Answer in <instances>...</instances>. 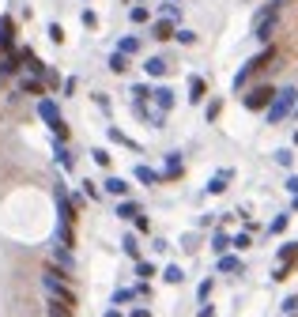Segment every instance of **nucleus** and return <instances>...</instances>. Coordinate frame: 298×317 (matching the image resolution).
I'll return each instance as SVG.
<instances>
[{
	"mask_svg": "<svg viewBox=\"0 0 298 317\" xmlns=\"http://www.w3.org/2000/svg\"><path fill=\"white\" fill-rule=\"evenodd\" d=\"M276 57H280V50H276V45H264V50L257 53V57H249V61L242 64V68H238V76H234V91H245V83L253 80L257 72H264L268 64L276 61Z\"/></svg>",
	"mask_w": 298,
	"mask_h": 317,
	"instance_id": "f257e3e1",
	"label": "nucleus"
},
{
	"mask_svg": "<svg viewBox=\"0 0 298 317\" xmlns=\"http://www.w3.org/2000/svg\"><path fill=\"white\" fill-rule=\"evenodd\" d=\"M294 257H298V242H283V246H280V261H283V264H291Z\"/></svg>",
	"mask_w": 298,
	"mask_h": 317,
	"instance_id": "c85d7f7f",
	"label": "nucleus"
},
{
	"mask_svg": "<svg viewBox=\"0 0 298 317\" xmlns=\"http://www.w3.org/2000/svg\"><path fill=\"white\" fill-rule=\"evenodd\" d=\"M280 4H283V0H280Z\"/></svg>",
	"mask_w": 298,
	"mask_h": 317,
	"instance_id": "bf43d9fd",
	"label": "nucleus"
},
{
	"mask_svg": "<svg viewBox=\"0 0 298 317\" xmlns=\"http://www.w3.org/2000/svg\"><path fill=\"white\" fill-rule=\"evenodd\" d=\"M294 310H298V295H291V299L283 302V313H294Z\"/></svg>",
	"mask_w": 298,
	"mask_h": 317,
	"instance_id": "de8ad7c7",
	"label": "nucleus"
},
{
	"mask_svg": "<svg viewBox=\"0 0 298 317\" xmlns=\"http://www.w3.org/2000/svg\"><path fill=\"white\" fill-rule=\"evenodd\" d=\"M294 106H298V91L294 87H280L276 91V99H272V106H268V125H280V121H287L294 113Z\"/></svg>",
	"mask_w": 298,
	"mask_h": 317,
	"instance_id": "7ed1b4c3",
	"label": "nucleus"
},
{
	"mask_svg": "<svg viewBox=\"0 0 298 317\" xmlns=\"http://www.w3.org/2000/svg\"><path fill=\"white\" fill-rule=\"evenodd\" d=\"M45 313H49V317H76L72 306H61V302H49V306H45Z\"/></svg>",
	"mask_w": 298,
	"mask_h": 317,
	"instance_id": "cd10ccee",
	"label": "nucleus"
},
{
	"mask_svg": "<svg viewBox=\"0 0 298 317\" xmlns=\"http://www.w3.org/2000/svg\"><path fill=\"white\" fill-rule=\"evenodd\" d=\"M83 27H91V31H94V27H98V15H94L91 8H87V12H83Z\"/></svg>",
	"mask_w": 298,
	"mask_h": 317,
	"instance_id": "49530a36",
	"label": "nucleus"
},
{
	"mask_svg": "<svg viewBox=\"0 0 298 317\" xmlns=\"http://www.w3.org/2000/svg\"><path fill=\"white\" fill-rule=\"evenodd\" d=\"M143 72H147L151 80H162V76L170 72V61L166 57H147V61H143Z\"/></svg>",
	"mask_w": 298,
	"mask_h": 317,
	"instance_id": "ddd939ff",
	"label": "nucleus"
},
{
	"mask_svg": "<svg viewBox=\"0 0 298 317\" xmlns=\"http://www.w3.org/2000/svg\"><path fill=\"white\" fill-rule=\"evenodd\" d=\"M91 159L98 162V166H106V170H110V162H113V155H110L106 148H94V151H91Z\"/></svg>",
	"mask_w": 298,
	"mask_h": 317,
	"instance_id": "c9c22d12",
	"label": "nucleus"
},
{
	"mask_svg": "<svg viewBox=\"0 0 298 317\" xmlns=\"http://www.w3.org/2000/svg\"><path fill=\"white\" fill-rule=\"evenodd\" d=\"M129 19H132V23H151V8L132 4V8H129Z\"/></svg>",
	"mask_w": 298,
	"mask_h": 317,
	"instance_id": "a878e982",
	"label": "nucleus"
},
{
	"mask_svg": "<svg viewBox=\"0 0 298 317\" xmlns=\"http://www.w3.org/2000/svg\"><path fill=\"white\" fill-rule=\"evenodd\" d=\"M272 99H276V87H272V83H257V87H249V91L242 94V106H245V110H253V113H268Z\"/></svg>",
	"mask_w": 298,
	"mask_h": 317,
	"instance_id": "20e7f679",
	"label": "nucleus"
},
{
	"mask_svg": "<svg viewBox=\"0 0 298 317\" xmlns=\"http://www.w3.org/2000/svg\"><path fill=\"white\" fill-rule=\"evenodd\" d=\"M106 317H121V313H117V310H106Z\"/></svg>",
	"mask_w": 298,
	"mask_h": 317,
	"instance_id": "603ef678",
	"label": "nucleus"
},
{
	"mask_svg": "<svg viewBox=\"0 0 298 317\" xmlns=\"http://www.w3.org/2000/svg\"><path fill=\"white\" fill-rule=\"evenodd\" d=\"M140 45H143V42H140L136 34H125L121 42H117V53H125V57H136V53H140Z\"/></svg>",
	"mask_w": 298,
	"mask_h": 317,
	"instance_id": "6ab92c4d",
	"label": "nucleus"
},
{
	"mask_svg": "<svg viewBox=\"0 0 298 317\" xmlns=\"http://www.w3.org/2000/svg\"><path fill=\"white\" fill-rule=\"evenodd\" d=\"M287 276H291V264H280V268H276V272H272V280L280 283V280H287Z\"/></svg>",
	"mask_w": 298,
	"mask_h": 317,
	"instance_id": "c03bdc74",
	"label": "nucleus"
},
{
	"mask_svg": "<svg viewBox=\"0 0 298 317\" xmlns=\"http://www.w3.org/2000/svg\"><path fill=\"white\" fill-rule=\"evenodd\" d=\"M219 113H223V99H211V102L204 106V117H208V121H219Z\"/></svg>",
	"mask_w": 298,
	"mask_h": 317,
	"instance_id": "2f4dec72",
	"label": "nucleus"
},
{
	"mask_svg": "<svg viewBox=\"0 0 298 317\" xmlns=\"http://www.w3.org/2000/svg\"><path fill=\"white\" fill-rule=\"evenodd\" d=\"M162 280H166V283H181V280H185V272H181L178 264H166V268H162Z\"/></svg>",
	"mask_w": 298,
	"mask_h": 317,
	"instance_id": "c756f323",
	"label": "nucleus"
},
{
	"mask_svg": "<svg viewBox=\"0 0 298 317\" xmlns=\"http://www.w3.org/2000/svg\"><path fill=\"white\" fill-rule=\"evenodd\" d=\"M140 4H147V0H140Z\"/></svg>",
	"mask_w": 298,
	"mask_h": 317,
	"instance_id": "13d9d810",
	"label": "nucleus"
},
{
	"mask_svg": "<svg viewBox=\"0 0 298 317\" xmlns=\"http://www.w3.org/2000/svg\"><path fill=\"white\" fill-rule=\"evenodd\" d=\"M151 102L159 106V113H170V110H174V91H170V87H155V91H151Z\"/></svg>",
	"mask_w": 298,
	"mask_h": 317,
	"instance_id": "4468645a",
	"label": "nucleus"
},
{
	"mask_svg": "<svg viewBox=\"0 0 298 317\" xmlns=\"http://www.w3.org/2000/svg\"><path fill=\"white\" fill-rule=\"evenodd\" d=\"M294 143H298V132H294Z\"/></svg>",
	"mask_w": 298,
	"mask_h": 317,
	"instance_id": "4d7b16f0",
	"label": "nucleus"
},
{
	"mask_svg": "<svg viewBox=\"0 0 298 317\" xmlns=\"http://www.w3.org/2000/svg\"><path fill=\"white\" fill-rule=\"evenodd\" d=\"M110 140H113V143H121V148H129V151H136V155L143 151V148H140L136 140H129V136H125V132L117 129V125H110Z\"/></svg>",
	"mask_w": 298,
	"mask_h": 317,
	"instance_id": "aec40b11",
	"label": "nucleus"
},
{
	"mask_svg": "<svg viewBox=\"0 0 298 317\" xmlns=\"http://www.w3.org/2000/svg\"><path fill=\"white\" fill-rule=\"evenodd\" d=\"M230 246H234V249H249V246H253V238H249V230H245V234H238V238H234Z\"/></svg>",
	"mask_w": 298,
	"mask_h": 317,
	"instance_id": "79ce46f5",
	"label": "nucleus"
},
{
	"mask_svg": "<svg viewBox=\"0 0 298 317\" xmlns=\"http://www.w3.org/2000/svg\"><path fill=\"white\" fill-rule=\"evenodd\" d=\"M204 99H208V83L200 80V76H189V102H193V106H200Z\"/></svg>",
	"mask_w": 298,
	"mask_h": 317,
	"instance_id": "dca6fc26",
	"label": "nucleus"
},
{
	"mask_svg": "<svg viewBox=\"0 0 298 317\" xmlns=\"http://www.w3.org/2000/svg\"><path fill=\"white\" fill-rule=\"evenodd\" d=\"M291 211H298V197H294V200H291Z\"/></svg>",
	"mask_w": 298,
	"mask_h": 317,
	"instance_id": "864d4df0",
	"label": "nucleus"
},
{
	"mask_svg": "<svg viewBox=\"0 0 298 317\" xmlns=\"http://www.w3.org/2000/svg\"><path fill=\"white\" fill-rule=\"evenodd\" d=\"M136 276L140 280H151V276H155V264L151 261H136Z\"/></svg>",
	"mask_w": 298,
	"mask_h": 317,
	"instance_id": "e433bc0d",
	"label": "nucleus"
},
{
	"mask_svg": "<svg viewBox=\"0 0 298 317\" xmlns=\"http://www.w3.org/2000/svg\"><path fill=\"white\" fill-rule=\"evenodd\" d=\"M287 189H291V193L298 197V174H291V178H287Z\"/></svg>",
	"mask_w": 298,
	"mask_h": 317,
	"instance_id": "09e8293b",
	"label": "nucleus"
},
{
	"mask_svg": "<svg viewBox=\"0 0 298 317\" xmlns=\"http://www.w3.org/2000/svg\"><path fill=\"white\" fill-rule=\"evenodd\" d=\"M276 23H280V15H276V19H261V23H253V38H257V42H264V45H272Z\"/></svg>",
	"mask_w": 298,
	"mask_h": 317,
	"instance_id": "9d476101",
	"label": "nucleus"
},
{
	"mask_svg": "<svg viewBox=\"0 0 298 317\" xmlns=\"http://www.w3.org/2000/svg\"><path fill=\"white\" fill-rule=\"evenodd\" d=\"M132 317H151V310H143V306H140V310H132Z\"/></svg>",
	"mask_w": 298,
	"mask_h": 317,
	"instance_id": "3c124183",
	"label": "nucleus"
},
{
	"mask_svg": "<svg viewBox=\"0 0 298 317\" xmlns=\"http://www.w3.org/2000/svg\"><path fill=\"white\" fill-rule=\"evenodd\" d=\"M196 317H215V310H211V306L204 302V306H200V313H196Z\"/></svg>",
	"mask_w": 298,
	"mask_h": 317,
	"instance_id": "8fccbe9b",
	"label": "nucleus"
},
{
	"mask_svg": "<svg viewBox=\"0 0 298 317\" xmlns=\"http://www.w3.org/2000/svg\"><path fill=\"white\" fill-rule=\"evenodd\" d=\"M287 223H291V215H276L272 223H268V234H283V230H287Z\"/></svg>",
	"mask_w": 298,
	"mask_h": 317,
	"instance_id": "473e14b6",
	"label": "nucleus"
},
{
	"mask_svg": "<svg viewBox=\"0 0 298 317\" xmlns=\"http://www.w3.org/2000/svg\"><path fill=\"white\" fill-rule=\"evenodd\" d=\"M219 272H242V261L230 257V253H223V257H219Z\"/></svg>",
	"mask_w": 298,
	"mask_h": 317,
	"instance_id": "bb28decb",
	"label": "nucleus"
},
{
	"mask_svg": "<svg viewBox=\"0 0 298 317\" xmlns=\"http://www.w3.org/2000/svg\"><path fill=\"white\" fill-rule=\"evenodd\" d=\"M83 197H87V200H98V197H102V189L94 185V181H83Z\"/></svg>",
	"mask_w": 298,
	"mask_h": 317,
	"instance_id": "4c0bfd02",
	"label": "nucleus"
},
{
	"mask_svg": "<svg viewBox=\"0 0 298 317\" xmlns=\"http://www.w3.org/2000/svg\"><path fill=\"white\" fill-rule=\"evenodd\" d=\"M121 249H125V257H132V261H143V257H140V242H136V234H125V238H121Z\"/></svg>",
	"mask_w": 298,
	"mask_h": 317,
	"instance_id": "b1692460",
	"label": "nucleus"
},
{
	"mask_svg": "<svg viewBox=\"0 0 298 317\" xmlns=\"http://www.w3.org/2000/svg\"><path fill=\"white\" fill-rule=\"evenodd\" d=\"M0 53H15V19L0 15Z\"/></svg>",
	"mask_w": 298,
	"mask_h": 317,
	"instance_id": "39448f33",
	"label": "nucleus"
},
{
	"mask_svg": "<svg viewBox=\"0 0 298 317\" xmlns=\"http://www.w3.org/2000/svg\"><path fill=\"white\" fill-rule=\"evenodd\" d=\"M61 91L72 99V94H76V76H64V80H61Z\"/></svg>",
	"mask_w": 298,
	"mask_h": 317,
	"instance_id": "a19ab883",
	"label": "nucleus"
},
{
	"mask_svg": "<svg viewBox=\"0 0 298 317\" xmlns=\"http://www.w3.org/2000/svg\"><path fill=\"white\" fill-rule=\"evenodd\" d=\"M132 178H136L140 185H159V181H162V174H159V170L143 166V162H140V166H132Z\"/></svg>",
	"mask_w": 298,
	"mask_h": 317,
	"instance_id": "f3484780",
	"label": "nucleus"
},
{
	"mask_svg": "<svg viewBox=\"0 0 298 317\" xmlns=\"http://www.w3.org/2000/svg\"><path fill=\"white\" fill-rule=\"evenodd\" d=\"M132 299H136V287H132V291H117V295H113V306H121V302H132Z\"/></svg>",
	"mask_w": 298,
	"mask_h": 317,
	"instance_id": "ea45409f",
	"label": "nucleus"
},
{
	"mask_svg": "<svg viewBox=\"0 0 298 317\" xmlns=\"http://www.w3.org/2000/svg\"><path fill=\"white\" fill-rule=\"evenodd\" d=\"M38 117H42V121H45V129H49L53 136H57V143L68 140V121L61 117V106H57L49 94H45V99H38Z\"/></svg>",
	"mask_w": 298,
	"mask_h": 317,
	"instance_id": "f03ea898",
	"label": "nucleus"
},
{
	"mask_svg": "<svg viewBox=\"0 0 298 317\" xmlns=\"http://www.w3.org/2000/svg\"><path fill=\"white\" fill-rule=\"evenodd\" d=\"M174 34H178L174 19H151V38H155V42H170Z\"/></svg>",
	"mask_w": 298,
	"mask_h": 317,
	"instance_id": "6e6552de",
	"label": "nucleus"
},
{
	"mask_svg": "<svg viewBox=\"0 0 298 317\" xmlns=\"http://www.w3.org/2000/svg\"><path fill=\"white\" fill-rule=\"evenodd\" d=\"M15 91L34 94V99H45V83H42V80H34V76H19V80H15Z\"/></svg>",
	"mask_w": 298,
	"mask_h": 317,
	"instance_id": "1a4fd4ad",
	"label": "nucleus"
},
{
	"mask_svg": "<svg viewBox=\"0 0 298 317\" xmlns=\"http://www.w3.org/2000/svg\"><path fill=\"white\" fill-rule=\"evenodd\" d=\"M132 223H136V230H140V234H147V230H151V219H147V215H136Z\"/></svg>",
	"mask_w": 298,
	"mask_h": 317,
	"instance_id": "37998d69",
	"label": "nucleus"
},
{
	"mask_svg": "<svg viewBox=\"0 0 298 317\" xmlns=\"http://www.w3.org/2000/svg\"><path fill=\"white\" fill-rule=\"evenodd\" d=\"M53 155H57V162H61V170H68V174L76 170V155H72L68 148H64V143H57V151H53Z\"/></svg>",
	"mask_w": 298,
	"mask_h": 317,
	"instance_id": "4be33fe9",
	"label": "nucleus"
},
{
	"mask_svg": "<svg viewBox=\"0 0 298 317\" xmlns=\"http://www.w3.org/2000/svg\"><path fill=\"white\" fill-rule=\"evenodd\" d=\"M19 68H23V57L19 53H8L4 61H0V76H15L19 80Z\"/></svg>",
	"mask_w": 298,
	"mask_h": 317,
	"instance_id": "a211bd4d",
	"label": "nucleus"
},
{
	"mask_svg": "<svg viewBox=\"0 0 298 317\" xmlns=\"http://www.w3.org/2000/svg\"><path fill=\"white\" fill-rule=\"evenodd\" d=\"M57 242L64 249H76V234H72V223H57Z\"/></svg>",
	"mask_w": 298,
	"mask_h": 317,
	"instance_id": "5701e85b",
	"label": "nucleus"
},
{
	"mask_svg": "<svg viewBox=\"0 0 298 317\" xmlns=\"http://www.w3.org/2000/svg\"><path fill=\"white\" fill-rule=\"evenodd\" d=\"M49 42H53V45H61V42H64V31H61V23H49Z\"/></svg>",
	"mask_w": 298,
	"mask_h": 317,
	"instance_id": "58836bf2",
	"label": "nucleus"
},
{
	"mask_svg": "<svg viewBox=\"0 0 298 317\" xmlns=\"http://www.w3.org/2000/svg\"><path fill=\"white\" fill-rule=\"evenodd\" d=\"M170 4H181V0H170Z\"/></svg>",
	"mask_w": 298,
	"mask_h": 317,
	"instance_id": "5fc2aeb1",
	"label": "nucleus"
},
{
	"mask_svg": "<svg viewBox=\"0 0 298 317\" xmlns=\"http://www.w3.org/2000/svg\"><path fill=\"white\" fill-rule=\"evenodd\" d=\"M211 249H215V253H219V257H223V253H227V249H230V238L223 234V230H215V238H211Z\"/></svg>",
	"mask_w": 298,
	"mask_h": 317,
	"instance_id": "7c9ffc66",
	"label": "nucleus"
},
{
	"mask_svg": "<svg viewBox=\"0 0 298 317\" xmlns=\"http://www.w3.org/2000/svg\"><path fill=\"white\" fill-rule=\"evenodd\" d=\"M110 72H117V76H125V72H129V57L113 50V53H110Z\"/></svg>",
	"mask_w": 298,
	"mask_h": 317,
	"instance_id": "393cba45",
	"label": "nucleus"
},
{
	"mask_svg": "<svg viewBox=\"0 0 298 317\" xmlns=\"http://www.w3.org/2000/svg\"><path fill=\"white\" fill-rule=\"evenodd\" d=\"M68 200H72V208H76V211H80V208H83V204H87V197H83V193H80V189H76V193H72V197H68Z\"/></svg>",
	"mask_w": 298,
	"mask_h": 317,
	"instance_id": "a18cd8bd",
	"label": "nucleus"
},
{
	"mask_svg": "<svg viewBox=\"0 0 298 317\" xmlns=\"http://www.w3.org/2000/svg\"><path fill=\"white\" fill-rule=\"evenodd\" d=\"M4 57H8V53H0V61H4Z\"/></svg>",
	"mask_w": 298,
	"mask_h": 317,
	"instance_id": "6e6d98bb",
	"label": "nucleus"
},
{
	"mask_svg": "<svg viewBox=\"0 0 298 317\" xmlns=\"http://www.w3.org/2000/svg\"><path fill=\"white\" fill-rule=\"evenodd\" d=\"M276 162L291 170V166H294V151H291V148H280V151H276Z\"/></svg>",
	"mask_w": 298,
	"mask_h": 317,
	"instance_id": "72a5a7b5",
	"label": "nucleus"
},
{
	"mask_svg": "<svg viewBox=\"0 0 298 317\" xmlns=\"http://www.w3.org/2000/svg\"><path fill=\"white\" fill-rule=\"evenodd\" d=\"M174 38H178L181 45H196V31H189V27H178V34H174Z\"/></svg>",
	"mask_w": 298,
	"mask_h": 317,
	"instance_id": "f704fd0d",
	"label": "nucleus"
},
{
	"mask_svg": "<svg viewBox=\"0 0 298 317\" xmlns=\"http://www.w3.org/2000/svg\"><path fill=\"white\" fill-rule=\"evenodd\" d=\"M185 174V166H181V151H170L166 155V170H162V181H178Z\"/></svg>",
	"mask_w": 298,
	"mask_h": 317,
	"instance_id": "f8f14e48",
	"label": "nucleus"
},
{
	"mask_svg": "<svg viewBox=\"0 0 298 317\" xmlns=\"http://www.w3.org/2000/svg\"><path fill=\"white\" fill-rule=\"evenodd\" d=\"M234 178V170H219V174H211V181L204 185V193L208 197H219V193H227V181Z\"/></svg>",
	"mask_w": 298,
	"mask_h": 317,
	"instance_id": "9b49d317",
	"label": "nucleus"
},
{
	"mask_svg": "<svg viewBox=\"0 0 298 317\" xmlns=\"http://www.w3.org/2000/svg\"><path fill=\"white\" fill-rule=\"evenodd\" d=\"M49 264L64 268V272H76V253H72V249H64V246H53L49 249Z\"/></svg>",
	"mask_w": 298,
	"mask_h": 317,
	"instance_id": "0eeeda50",
	"label": "nucleus"
},
{
	"mask_svg": "<svg viewBox=\"0 0 298 317\" xmlns=\"http://www.w3.org/2000/svg\"><path fill=\"white\" fill-rule=\"evenodd\" d=\"M136 215H143V208L136 204V200H121V204H117V219H129V223H132Z\"/></svg>",
	"mask_w": 298,
	"mask_h": 317,
	"instance_id": "412c9836",
	"label": "nucleus"
},
{
	"mask_svg": "<svg viewBox=\"0 0 298 317\" xmlns=\"http://www.w3.org/2000/svg\"><path fill=\"white\" fill-rule=\"evenodd\" d=\"M102 185H106V193H110V197H117V200H129V181H125V178H106L102 181Z\"/></svg>",
	"mask_w": 298,
	"mask_h": 317,
	"instance_id": "2eb2a0df",
	"label": "nucleus"
},
{
	"mask_svg": "<svg viewBox=\"0 0 298 317\" xmlns=\"http://www.w3.org/2000/svg\"><path fill=\"white\" fill-rule=\"evenodd\" d=\"M53 197H57V215H61V223H76V215H80V211L72 208L68 193H64V189L57 185V189H53Z\"/></svg>",
	"mask_w": 298,
	"mask_h": 317,
	"instance_id": "423d86ee",
	"label": "nucleus"
}]
</instances>
